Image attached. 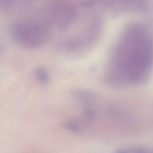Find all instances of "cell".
<instances>
[{"label":"cell","instance_id":"obj_1","mask_svg":"<svg viewBox=\"0 0 153 153\" xmlns=\"http://www.w3.org/2000/svg\"><path fill=\"white\" fill-rule=\"evenodd\" d=\"M48 25L33 22L16 23L11 28L14 41L22 47L36 48L42 45L49 36Z\"/></svg>","mask_w":153,"mask_h":153},{"label":"cell","instance_id":"obj_2","mask_svg":"<svg viewBox=\"0 0 153 153\" xmlns=\"http://www.w3.org/2000/svg\"><path fill=\"white\" fill-rule=\"evenodd\" d=\"M35 74L38 79L42 82H47L49 79V76L47 71L43 68H38L35 71Z\"/></svg>","mask_w":153,"mask_h":153}]
</instances>
